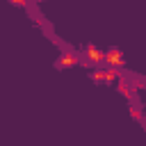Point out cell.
I'll use <instances>...</instances> for the list:
<instances>
[{"label": "cell", "instance_id": "obj_1", "mask_svg": "<svg viewBox=\"0 0 146 146\" xmlns=\"http://www.w3.org/2000/svg\"><path fill=\"white\" fill-rule=\"evenodd\" d=\"M107 59H110V62H114V64H119V62H121V57H119L116 52H112V55H107Z\"/></svg>", "mask_w": 146, "mask_h": 146}]
</instances>
